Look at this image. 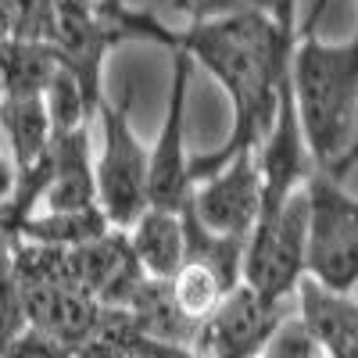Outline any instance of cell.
Listing matches in <instances>:
<instances>
[{
    "label": "cell",
    "instance_id": "cell-1",
    "mask_svg": "<svg viewBox=\"0 0 358 358\" xmlns=\"http://www.w3.org/2000/svg\"><path fill=\"white\" fill-rule=\"evenodd\" d=\"M126 29L143 40H162L169 47L187 50L204 72L212 76L233 104V129L222 151L194 158V179L215 176L236 151L258 147L273 129L283 101V83L290 76L297 47V11H233L194 18L183 33H169L151 15H126Z\"/></svg>",
    "mask_w": 358,
    "mask_h": 358
},
{
    "label": "cell",
    "instance_id": "cell-2",
    "mask_svg": "<svg viewBox=\"0 0 358 358\" xmlns=\"http://www.w3.org/2000/svg\"><path fill=\"white\" fill-rule=\"evenodd\" d=\"M330 0H315L297 33L290 90L315 169L334 172L358 133V36L322 43L315 25Z\"/></svg>",
    "mask_w": 358,
    "mask_h": 358
},
{
    "label": "cell",
    "instance_id": "cell-3",
    "mask_svg": "<svg viewBox=\"0 0 358 358\" xmlns=\"http://www.w3.org/2000/svg\"><path fill=\"white\" fill-rule=\"evenodd\" d=\"M308 276L330 290L358 283V197L344 179L315 169L308 176Z\"/></svg>",
    "mask_w": 358,
    "mask_h": 358
},
{
    "label": "cell",
    "instance_id": "cell-4",
    "mask_svg": "<svg viewBox=\"0 0 358 358\" xmlns=\"http://www.w3.org/2000/svg\"><path fill=\"white\" fill-rule=\"evenodd\" d=\"M101 158H97V190L101 208L115 229H129L151 208V151L136 140L122 108L101 101Z\"/></svg>",
    "mask_w": 358,
    "mask_h": 358
},
{
    "label": "cell",
    "instance_id": "cell-5",
    "mask_svg": "<svg viewBox=\"0 0 358 358\" xmlns=\"http://www.w3.org/2000/svg\"><path fill=\"white\" fill-rule=\"evenodd\" d=\"M308 276V190L301 187L276 222L258 226L248 241L244 283H251L262 297L283 305L297 294Z\"/></svg>",
    "mask_w": 358,
    "mask_h": 358
},
{
    "label": "cell",
    "instance_id": "cell-6",
    "mask_svg": "<svg viewBox=\"0 0 358 358\" xmlns=\"http://www.w3.org/2000/svg\"><path fill=\"white\" fill-rule=\"evenodd\" d=\"M194 57L172 47V83L165 104V126L151 147V208L183 212L194 201V162L187 158V86Z\"/></svg>",
    "mask_w": 358,
    "mask_h": 358
},
{
    "label": "cell",
    "instance_id": "cell-7",
    "mask_svg": "<svg viewBox=\"0 0 358 358\" xmlns=\"http://www.w3.org/2000/svg\"><path fill=\"white\" fill-rule=\"evenodd\" d=\"M190 208L212 233L251 241V229H255L258 212H262L258 147H244V151H236L215 176L197 179Z\"/></svg>",
    "mask_w": 358,
    "mask_h": 358
},
{
    "label": "cell",
    "instance_id": "cell-8",
    "mask_svg": "<svg viewBox=\"0 0 358 358\" xmlns=\"http://www.w3.org/2000/svg\"><path fill=\"white\" fill-rule=\"evenodd\" d=\"M283 315V305L262 297L251 283H236L222 305L201 319L194 351L204 358H258Z\"/></svg>",
    "mask_w": 358,
    "mask_h": 358
},
{
    "label": "cell",
    "instance_id": "cell-9",
    "mask_svg": "<svg viewBox=\"0 0 358 358\" xmlns=\"http://www.w3.org/2000/svg\"><path fill=\"white\" fill-rule=\"evenodd\" d=\"M69 258L76 283L94 294L104 308H126L147 280L126 229H108L97 241L69 248Z\"/></svg>",
    "mask_w": 358,
    "mask_h": 358
},
{
    "label": "cell",
    "instance_id": "cell-10",
    "mask_svg": "<svg viewBox=\"0 0 358 358\" xmlns=\"http://www.w3.org/2000/svg\"><path fill=\"white\" fill-rule=\"evenodd\" d=\"M97 162L90 155V136L86 126L72 133H57L50 143V183L43 190L40 208L43 212H83L97 208Z\"/></svg>",
    "mask_w": 358,
    "mask_h": 358
},
{
    "label": "cell",
    "instance_id": "cell-11",
    "mask_svg": "<svg viewBox=\"0 0 358 358\" xmlns=\"http://www.w3.org/2000/svg\"><path fill=\"white\" fill-rule=\"evenodd\" d=\"M294 297L297 312L319 337L326 358H358V301L351 290H330L305 276Z\"/></svg>",
    "mask_w": 358,
    "mask_h": 358
},
{
    "label": "cell",
    "instance_id": "cell-12",
    "mask_svg": "<svg viewBox=\"0 0 358 358\" xmlns=\"http://www.w3.org/2000/svg\"><path fill=\"white\" fill-rule=\"evenodd\" d=\"M129 244L151 280H172L187 262V222L183 212L169 208H147V212L126 229Z\"/></svg>",
    "mask_w": 358,
    "mask_h": 358
},
{
    "label": "cell",
    "instance_id": "cell-13",
    "mask_svg": "<svg viewBox=\"0 0 358 358\" xmlns=\"http://www.w3.org/2000/svg\"><path fill=\"white\" fill-rule=\"evenodd\" d=\"M0 129L11 143L18 172L36 169L54 143V118L47 108V94H8L0 104Z\"/></svg>",
    "mask_w": 358,
    "mask_h": 358
},
{
    "label": "cell",
    "instance_id": "cell-14",
    "mask_svg": "<svg viewBox=\"0 0 358 358\" xmlns=\"http://www.w3.org/2000/svg\"><path fill=\"white\" fill-rule=\"evenodd\" d=\"M62 72L50 40L40 36H0V79L8 94H47Z\"/></svg>",
    "mask_w": 358,
    "mask_h": 358
},
{
    "label": "cell",
    "instance_id": "cell-15",
    "mask_svg": "<svg viewBox=\"0 0 358 358\" xmlns=\"http://www.w3.org/2000/svg\"><path fill=\"white\" fill-rule=\"evenodd\" d=\"M111 219L104 215V208H83V212H40L29 215L22 222V241H36V244H54V248H79L104 236Z\"/></svg>",
    "mask_w": 358,
    "mask_h": 358
},
{
    "label": "cell",
    "instance_id": "cell-16",
    "mask_svg": "<svg viewBox=\"0 0 358 358\" xmlns=\"http://www.w3.org/2000/svg\"><path fill=\"white\" fill-rule=\"evenodd\" d=\"M172 283V297H176V305L183 308L194 322L208 319L219 305H222V297L233 290L212 265H204V262H194L187 258L183 268L169 280Z\"/></svg>",
    "mask_w": 358,
    "mask_h": 358
},
{
    "label": "cell",
    "instance_id": "cell-17",
    "mask_svg": "<svg viewBox=\"0 0 358 358\" xmlns=\"http://www.w3.org/2000/svg\"><path fill=\"white\" fill-rule=\"evenodd\" d=\"M258 358H326V351L312 334V326L301 319V312H290L280 319Z\"/></svg>",
    "mask_w": 358,
    "mask_h": 358
},
{
    "label": "cell",
    "instance_id": "cell-18",
    "mask_svg": "<svg viewBox=\"0 0 358 358\" xmlns=\"http://www.w3.org/2000/svg\"><path fill=\"white\" fill-rule=\"evenodd\" d=\"M25 330H29L25 297H22V283H18V273H15V262L8 255V258H0V355H4Z\"/></svg>",
    "mask_w": 358,
    "mask_h": 358
},
{
    "label": "cell",
    "instance_id": "cell-19",
    "mask_svg": "<svg viewBox=\"0 0 358 358\" xmlns=\"http://www.w3.org/2000/svg\"><path fill=\"white\" fill-rule=\"evenodd\" d=\"M233 11H273L290 15L297 11V0H194V18H212V15H233Z\"/></svg>",
    "mask_w": 358,
    "mask_h": 358
},
{
    "label": "cell",
    "instance_id": "cell-20",
    "mask_svg": "<svg viewBox=\"0 0 358 358\" xmlns=\"http://www.w3.org/2000/svg\"><path fill=\"white\" fill-rule=\"evenodd\" d=\"M15 187H18V165L11 155L0 151V208L15 197Z\"/></svg>",
    "mask_w": 358,
    "mask_h": 358
},
{
    "label": "cell",
    "instance_id": "cell-21",
    "mask_svg": "<svg viewBox=\"0 0 358 358\" xmlns=\"http://www.w3.org/2000/svg\"><path fill=\"white\" fill-rule=\"evenodd\" d=\"M18 241H22V233H18V226L0 212V258H8L15 248H18Z\"/></svg>",
    "mask_w": 358,
    "mask_h": 358
},
{
    "label": "cell",
    "instance_id": "cell-22",
    "mask_svg": "<svg viewBox=\"0 0 358 358\" xmlns=\"http://www.w3.org/2000/svg\"><path fill=\"white\" fill-rule=\"evenodd\" d=\"M355 165H358V133H355V140H351V147H348V155L341 158V165L334 169V176H341V179H344Z\"/></svg>",
    "mask_w": 358,
    "mask_h": 358
},
{
    "label": "cell",
    "instance_id": "cell-23",
    "mask_svg": "<svg viewBox=\"0 0 358 358\" xmlns=\"http://www.w3.org/2000/svg\"><path fill=\"white\" fill-rule=\"evenodd\" d=\"M4 97H8V90H4V79H0V104H4Z\"/></svg>",
    "mask_w": 358,
    "mask_h": 358
},
{
    "label": "cell",
    "instance_id": "cell-24",
    "mask_svg": "<svg viewBox=\"0 0 358 358\" xmlns=\"http://www.w3.org/2000/svg\"><path fill=\"white\" fill-rule=\"evenodd\" d=\"M355 36H358V33H355Z\"/></svg>",
    "mask_w": 358,
    "mask_h": 358
}]
</instances>
